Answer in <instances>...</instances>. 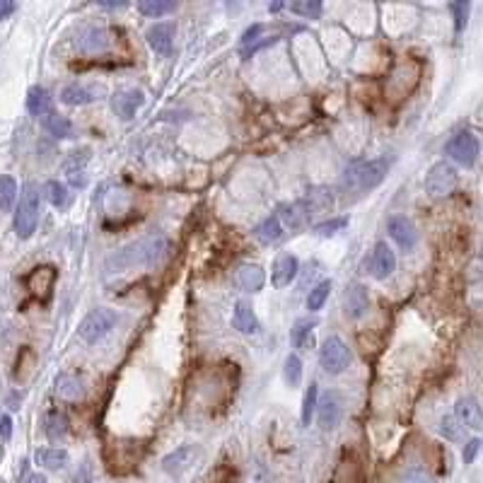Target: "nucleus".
I'll return each mask as SVG.
<instances>
[{"label":"nucleus","mask_w":483,"mask_h":483,"mask_svg":"<svg viewBox=\"0 0 483 483\" xmlns=\"http://www.w3.org/2000/svg\"><path fill=\"white\" fill-rule=\"evenodd\" d=\"M167 249H170V240L162 232H150V235L140 237V240L109 254L104 261V268L109 276L129 273L136 271V268H152L155 263H160L165 259Z\"/></svg>","instance_id":"f257e3e1"},{"label":"nucleus","mask_w":483,"mask_h":483,"mask_svg":"<svg viewBox=\"0 0 483 483\" xmlns=\"http://www.w3.org/2000/svg\"><path fill=\"white\" fill-rule=\"evenodd\" d=\"M386 172H389V160H365L355 162L348 170L343 172V189L350 193H368L375 186H379L386 179Z\"/></svg>","instance_id":"f03ea898"},{"label":"nucleus","mask_w":483,"mask_h":483,"mask_svg":"<svg viewBox=\"0 0 483 483\" xmlns=\"http://www.w3.org/2000/svg\"><path fill=\"white\" fill-rule=\"evenodd\" d=\"M39 203H42V193L34 184H24L22 193H19L17 211H15V232L19 240H29L37 232L39 225Z\"/></svg>","instance_id":"7ed1b4c3"},{"label":"nucleus","mask_w":483,"mask_h":483,"mask_svg":"<svg viewBox=\"0 0 483 483\" xmlns=\"http://www.w3.org/2000/svg\"><path fill=\"white\" fill-rule=\"evenodd\" d=\"M116 322H119V312L106 309V307H97L90 314H85V319L80 322V327H78L80 338L90 345L99 343V341L116 327Z\"/></svg>","instance_id":"20e7f679"},{"label":"nucleus","mask_w":483,"mask_h":483,"mask_svg":"<svg viewBox=\"0 0 483 483\" xmlns=\"http://www.w3.org/2000/svg\"><path fill=\"white\" fill-rule=\"evenodd\" d=\"M350 360H353L350 348L338 336H329L319 348V363L329 375H341L350 365Z\"/></svg>","instance_id":"39448f33"},{"label":"nucleus","mask_w":483,"mask_h":483,"mask_svg":"<svg viewBox=\"0 0 483 483\" xmlns=\"http://www.w3.org/2000/svg\"><path fill=\"white\" fill-rule=\"evenodd\" d=\"M278 39H281V27H271V24H252V27L242 34V42H240L242 58H249V56L256 54L259 49L273 47Z\"/></svg>","instance_id":"423d86ee"},{"label":"nucleus","mask_w":483,"mask_h":483,"mask_svg":"<svg viewBox=\"0 0 483 483\" xmlns=\"http://www.w3.org/2000/svg\"><path fill=\"white\" fill-rule=\"evenodd\" d=\"M343 409H345V401L336 389L322 391V396H319V401H317L319 428L327 430V433L336 428L341 423V418H343Z\"/></svg>","instance_id":"0eeeda50"},{"label":"nucleus","mask_w":483,"mask_h":483,"mask_svg":"<svg viewBox=\"0 0 483 483\" xmlns=\"http://www.w3.org/2000/svg\"><path fill=\"white\" fill-rule=\"evenodd\" d=\"M445 152L461 167H474L476 157H479V140L469 131H459L457 136H452L450 143L445 145Z\"/></svg>","instance_id":"6e6552de"},{"label":"nucleus","mask_w":483,"mask_h":483,"mask_svg":"<svg viewBox=\"0 0 483 483\" xmlns=\"http://www.w3.org/2000/svg\"><path fill=\"white\" fill-rule=\"evenodd\" d=\"M455 189H457L455 167L447 165V162H437V165L430 167L428 177H425V191H428L430 196H435V198L450 196Z\"/></svg>","instance_id":"1a4fd4ad"},{"label":"nucleus","mask_w":483,"mask_h":483,"mask_svg":"<svg viewBox=\"0 0 483 483\" xmlns=\"http://www.w3.org/2000/svg\"><path fill=\"white\" fill-rule=\"evenodd\" d=\"M75 47L85 56H99L111 47V34L104 27H85L75 39Z\"/></svg>","instance_id":"9d476101"},{"label":"nucleus","mask_w":483,"mask_h":483,"mask_svg":"<svg viewBox=\"0 0 483 483\" xmlns=\"http://www.w3.org/2000/svg\"><path fill=\"white\" fill-rule=\"evenodd\" d=\"M143 101H145L143 90H136V88L133 90H119V92H114V97H111V109H114V114L119 116V119L131 121L136 114H138Z\"/></svg>","instance_id":"9b49d317"},{"label":"nucleus","mask_w":483,"mask_h":483,"mask_svg":"<svg viewBox=\"0 0 483 483\" xmlns=\"http://www.w3.org/2000/svg\"><path fill=\"white\" fill-rule=\"evenodd\" d=\"M386 232H389V237L399 244V249H404V252H411V249L416 247V242H418L416 225L406 215L389 218V222H386Z\"/></svg>","instance_id":"f8f14e48"},{"label":"nucleus","mask_w":483,"mask_h":483,"mask_svg":"<svg viewBox=\"0 0 483 483\" xmlns=\"http://www.w3.org/2000/svg\"><path fill=\"white\" fill-rule=\"evenodd\" d=\"M370 307V295L363 283H350L343 293V312L348 319H360Z\"/></svg>","instance_id":"ddd939ff"},{"label":"nucleus","mask_w":483,"mask_h":483,"mask_svg":"<svg viewBox=\"0 0 483 483\" xmlns=\"http://www.w3.org/2000/svg\"><path fill=\"white\" fill-rule=\"evenodd\" d=\"M147 44L152 47V51L160 56H170L172 49H174V24L172 22H157L147 29L145 34Z\"/></svg>","instance_id":"4468645a"},{"label":"nucleus","mask_w":483,"mask_h":483,"mask_svg":"<svg viewBox=\"0 0 483 483\" xmlns=\"http://www.w3.org/2000/svg\"><path fill=\"white\" fill-rule=\"evenodd\" d=\"M266 283V271L259 263H242L235 271V286L242 293H259Z\"/></svg>","instance_id":"2eb2a0df"},{"label":"nucleus","mask_w":483,"mask_h":483,"mask_svg":"<svg viewBox=\"0 0 483 483\" xmlns=\"http://www.w3.org/2000/svg\"><path fill=\"white\" fill-rule=\"evenodd\" d=\"M396 268V259H394V252L389 249V244L384 242H377L375 244V252H373V259H370V271L377 281H384L394 273Z\"/></svg>","instance_id":"dca6fc26"},{"label":"nucleus","mask_w":483,"mask_h":483,"mask_svg":"<svg viewBox=\"0 0 483 483\" xmlns=\"http://www.w3.org/2000/svg\"><path fill=\"white\" fill-rule=\"evenodd\" d=\"M455 418L459 420L461 425H466V428H474V430L483 428V411L474 396H461V399L457 401Z\"/></svg>","instance_id":"f3484780"},{"label":"nucleus","mask_w":483,"mask_h":483,"mask_svg":"<svg viewBox=\"0 0 483 483\" xmlns=\"http://www.w3.org/2000/svg\"><path fill=\"white\" fill-rule=\"evenodd\" d=\"M97 99H99V90L92 88V85L70 83L60 90V101L70 106H85V104H92Z\"/></svg>","instance_id":"a211bd4d"},{"label":"nucleus","mask_w":483,"mask_h":483,"mask_svg":"<svg viewBox=\"0 0 483 483\" xmlns=\"http://www.w3.org/2000/svg\"><path fill=\"white\" fill-rule=\"evenodd\" d=\"M56 394L63 401H80L85 396V382L75 373H60L56 377Z\"/></svg>","instance_id":"6ab92c4d"},{"label":"nucleus","mask_w":483,"mask_h":483,"mask_svg":"<svg viewBox=\"0 0 483 483\" xmlns=\"http://www.w3.org/2000/svg\"><path fill=\"white\" fill-rule=\"evenodd\" d=\"M302 206L307 211V215L312 218L314 213H327L334 206V193L329 186H312L307 191V196L302 198Z\"/></svg>","instance_id":"aec40b11"},{"label":"nucleus","mask_w":483,"mask_h":483,"mask_svg":"<svg viewBox=\"0 0 483 483\" xmlns=\"http://www.w3.org/2000/svg\"><path fill=\"white\" fill-rule=\"evenodd\" d=\"M300 263L293 254H281L273 263V286L276 288H286L293 283V278L297 276Z\"/></svg>","instance_id":"412c9836"},{"label":"nucleus","mask_w":483,"mask_h":483,"mask_svg":"<svg viewBox=\"0 0 483 483\" xmlns=\"http://www.w3.org/2000/svg\"><path fill=\"white\" fill-rule=\"evenodd\" d=\"M232 327H235L240 334H247V336H252V334L259 331V319H256V314H254L252 304L249 302L235 304V312H232Z\"/></svg>","instance_id":"4be33fe9"},{"label":"nucleus","mask_w":483,"mask_h":483,"mask_svg":"<svg viewBox=\"0 0 483 483\" xmlns=\"http://www.w3.org/2000/svg\"><path fill=\"white\" fill-rule=\"evenodd\" d=\"M193 455H196V447H191V445L179 447V450H174L172 455L165 457V461H162V469H165L167 474H172V476H179L181 471L189 466Z\"/></svg>","instance_id":"5701e85b"},{"label":"nucleus","mask_w":483,"mask_h":483,"mask_svg":"<svg viewBox=\"0 0 483 483\" xmlns=\"http://www.w3.org/2000/svg\"><path fill=\"white\" fill-rule=\"evenodd\" d=\"M37 464L44 466V469L58 471L68 464V452L60 450V447H44V450L37 452Z\"/></svg>","instance_id":"b1692460"},{"label":"nucleus","mask_w":483,"mask_h":483,"mask_svg":"<svg viewBox=\"0 0 483 483\" xmlns=\"http://www.w3.org/2000/svg\"><path fill=\"white\" fill-rule=\"evenodd\" d=\"M281 218H283V222H286L290 230H302V227L309 222V215H307V211H304L302 201H295V203H288V206H281Z\"/></svg>","instance_id":"393cba45"},{"label":"nucleus","mask_w":483,"mask_h":483,"mask_svg":"<svg viewBox=\"0 0 483 483\" xmlns=\"http://www.w3.org/2000/svg\"><path fill=\"white\" fill-rule=\"evenodd\" d=\"M42 126L49 136H54V138H70V136H73V124H70L65 116L54 114V111H49V114L44 116Z\"/></svg>","instance_id":"a878e982"},{"label":"nucleus","mask_w":483,"mask_h":483,"mask_svg":"<svg viewBox=\"0 0 483 483\" xmlns=\"http://www.w3.org/2000/svg\"><path fill=\"white\" fill-rule=\"evenodd\" d=\"M254 237H256L261 244H273L283 237V227L278 222L276 215H268L266 220H261L256 227H254Z\"/></svg>","instance_id":"bb28decb"},{"label":"nucleus","mask_w":483,"mask_h":483,"mask_svg":"<svg viewBox=\"0 0 483 483\" xmlns=\"http://www.w3.org/2000/svg\"><path fill=\"white\" fill-rule=\"evenodd\" d=\"M49 109H51V97L49 92L44 88H29V92H27V111L32 116H47L49 114Z\"/></svg>","instance_id":"cd10ccee"},{"label":"nucleus","mask_w":483,"mask_h":483,"mask_svg":"<svg viewBox=\"0 0 483 483\" xmlns=\"http://www.w3.org/2000/svg\"><path fill=\"white\" fill-rule=\"evenodd\" d=\"M19 196V189H17V181L13 179L10 174H3L0 177V211L3 213H10Z\"/></svg>","instance_id":"c85d7f7f"},{"label":"nucleus","mask_w":483,"mask_h":483,"mask_svg":"<svg viewBox=\"0 0 483 483\" xmlns=\"http://www.w3.org/2000/svg\"><path fill=\"white\" fill-rule=\"evenodd\" d=\"M314 327H317V322L314 319H297L293 327V345L295 348H307L309 343H312V331Z\"/></svg>","instance_id":"c756f323"},{"label":"nucleus","mask_w":483,"mask_h":483,"mask_svg":"<svg viewBox=\"0 0 483 483\" xmlns=\"http://www.w3.org/2000/svg\"><path fill=\"white\" fill-rule=\"evenodd\" d=\"M302 373H304V365H302V358L297 353L288 355L286 363H283V379H286L288 386H297L302 382Z\"/></svg>","instance_id":"7c9ffc66"},{"label":"nucleus","mask_w":483,"mask_h":483,"mask_svg":"<svg viewBox=\"0 0 483 483\" xmlns=\"http://www.w3.org/2000/svg\"><path fill=\"white\" fill-rule=\"evenodd\" d=\"M44 433L49 440H60L68 435V420L60 414H47L44 416Z\"/></svg>","instance_id":"2f4dec72"},{"label":"nucleus","mask_w":483,"mask_h":483,"mask_svg":"<svg viewBox=\"0 0 483 483\" xmlns=\"http://www.w3.org/2000/svg\"><path fill=\"white\" fill-rule=\"evenodd\" d=\"M317 401H319V389H317V382H312L304 391V399H302V409H300V420L302 425H309L314 418V411H317Z\"/></svg>","instance_id":"473e14b6"},{"label":"nucleus","mask_w":483,"mask_h":483,"mask_svg":"<svg viewBox=\"0 0 483 483\" xmlns=\"http://www.w3.org/2000/svg\"><path fill=\"white\" fill-rule=\"evenodd\" d=\"M44 196H47V201L54 208H63V206H68L70 193H68V189H65L63 184H60V181L51 179V181L44 184Z\"/></svg>","instance_id":"72a5a7b5"},{"label":"nucleus","mask_w":483,"mask_h":483,"mask_svg":"<svg viewBox=\"0 0 483 483\" xmlns=\"http://www.w3.org/2000/svg\"><path fill=\"white\" fill-rule=\"evenodd\" d=\"M179 8L177 3H167V0H140L138 3V10L147 17H162L167 13H174Z\"/></svg>","instance_id":"f704fd0d"},{"label":"nucleus","mask_w":483,"mask_h":483,"mask_svg":"<svg viewBox=\"0 0 483 483\" xmlns=\"http://www.w3.org/2000/svg\"><path fill=\"white\" fill-rule=\"evenodd\" d=\"M329 293H331V281H322L319 286H314V290H309V295H307L309 312H319V309L324 307V302L329 300Z\"/></svg>","instance_id":"c9c22d12"},{"label":"nucleus","mask_w":483,"mask_h":483,"mask_svg":"<svg viewBox=\"0 0 483 483\" xmlns=\"http://www.w3.org/2000/svg\"><path fill=\"white\" fill-rule=\"evenodd\" d=\"M51 281H54V268H37V271L29 276V288H32L34 295H47V290L51 288Z\"/></svg>","instance_id":"e433bc0d"},{"label":"nucleus","mask_w":483,"mask_h":483,"mask_svg":"<svg viewBox=\"0 0 483 483\" xmlns=\"http://www.w3.org/2000/svg\"><path fill=\"white\" fill-rule=\"evenodd\" d=\"M290 10H293L295 15H302V17H307V19H317V17H322L324 5L319 3V0H297V3L290 5Z\"/></svg>","instance_id":"4c0bfd02"},{"label":"nucleus","mask_w":483,"mask_h":483,"mask_svg":"<svg viewBox=\"0 0 483 483\" xmlns=\"http://www.w3.org/2000/svg\"><path fill=\"white\" fill-rule=\"evenodd\" d=\"M345 225H348V218H331V220H324L319 222V225H314V235L317 237H334L338 235L341 230H345Z\"/></svg>","instance_id":"58836bf2"},{"label":"nucleus","mask_w":483,"mask_h":483,"mask_svg":"<svg viewBox=\"0 0 483 483\" xmlns=\"http://www.w3.org/2000/svg\"><path fill=\"white\" fill-rule=\"evenodd\" d=\"M461 428H464V425H461L455 416H447V418H442V423H440V433L445 435L447 440H459Z\"/></svg>","instance_id":"ea45409f"},{"label":"nucleus","mask_w":483,"mask_h":483,"mask_svg":"<svg viewBox=\"0 0 483 483\" xmlns=\"http://www.w3.org/2000/svg\"><path fill=\"white\" fill-rule=\"evenodd\" d=\"M469 3H452V15H455V29L457 32H464L466 22H469Z\"/></svg>","instance_id":"a19ab883"},{"label":"nucleus","mask_w":483,"mask_h":483,"mask_svg":"<svg viewBox=\"0 0 483 483\" xmlns=\"http://www.w3.org/2000/svg\"><path fill=\"white\" fill-rule=\"evenodd\" d=\"M399 483H435V479L425 469L411 466V469H406L404 474H401V481Z\"/></svg>","instance_id":"79ce46f5"},{"label":"nucleus","mask_w":483,"mask_h":483,"mask_svg":"<svg viewBox=\"0 0 483 483\" xmlns=\"http://www.w3.org/2000/svg\"><path fill=\"white\" fill-rule=\"evenodd\" d=\"M479 447H481V440H469L464 447V461L466 464H471L474 461V457L479 455Z\"/></svg>","instance_id":"37998d69"},{"label":"nucleus","mask_w":483,"mask_h":483,"mask_svg":"<svg viewBox=\"0 0 483 483\" xmlns=\"http://www.w3.org/2000/svg\"><path fill=\"white\" fill-rule=\"evenodd\" d=\"M0 437H3V440H10V437H13V418H10V416H3V418H0Z\"/></svg>","instance_id":"c03bdc74"},{"label":"nucleus","mask_w":483,"mask_h":483,"mask_svg":"<svg viewBox=\"0 0 483 483\" xmlns=\"http://www.w3.org/2000/svg\"><path fill=\"white\" fill-rule=\"evenodd\" d=\"M15 8H17V5L10 3V0H0V22H3L5 17H10V15L15 13Z\"/></svg>","instance_id":"a18cd8bd"},{"label":"nucleus","mask_w":483,"mask_h":483,"mask_svg":"<svg viewBox=\"0 0 483 483\" xmlns=\"http://www.w3.org/2000/svg\"><path fill=\"white\" fill-rule=\"evenodd\" d=\"M99 8H106V10H119V8H126V3H99Z\"/></svg>","instance_id":"49530a36"},{"label":"nucleus","mask_w":483,"mask_h":483,"mask_svg":"<svg viewBox=\"0 0 483 483\" xmlns=\"http://www.w3.org/2000/svg\"><path fill=\"white\" fill-rule=\"evenodd\" d=\"M27 483H47V481H44V476H29Z\"/></svg>","instance_id":"de8ad7c7"},{"label":"nucleus","mask_w":483,"mask_h":483,"mask_svg":"<svg viewBox=\"0 0 483 483\" xmlns=\"http://www.w3.org/2000/svg\"><path fill=\"white\" fill-rule=\"evenodd\" d=\"M281 8H286V3H273V5H271L273 13H276V10H281Z\"/></svg>","instance_id":"09e8293b"},{"label":"nucleus","mask_w":483,"mask_h":483,"mask_svg":"<svg viewBox=\"0 0 483 483\" xmlns=\"http://www.w3.org/2000/svg\"><path fill=\"white\" fill-rule=\"evenodd\" d=\"M0 483H3V481H0Z\"/></svg>","instance_id":"8fccbe9b"}]
</instances>
